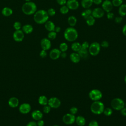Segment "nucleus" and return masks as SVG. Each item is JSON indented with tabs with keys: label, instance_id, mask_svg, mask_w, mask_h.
Returning <instances> with one entry per match:
<instances>
[{
	"label": "nucleus",
	"instance_id": "42",
	"mask_svg": "<svg viewBox=\"0 0 126 126\" xmlns=\"http://www.w3.org/2000/svg\"><path fill=\"white\" fill-rule=\"evenodd\" d=\"M88 126H99L98 122L94 120H92L89 124Z\"/></svg>",
	"mask_w": 126,
	"mask_h": 126
},
{
	"label": "nucleus",
	"instance_id": "28",
	"mask_svg": "<svg viewBox=\"0 0 126 126\" xmlns=\"http://www.w3.org/2000/svg\"><path fill=\"white\" fill-rule=\"evenodd\" d=\"M77 53L80 56L81 58L86 59L88 57V51L87 49H85L81 48V49Z\"/></svg>",
	"mask_w": 126,
	"mask_h": 126
},
{
	"label": "nucleus",
	"instance_id": "50",
	"mask_svg": "<svg viewBox=\"0 0 126 126\" xmlns=\"http://www.w3.org/2000/svg\"><path fill=\"white\" fill-rule=\"evenodd\" d=\"M121 114L123 116H126V107H124L123 109H122L121 110Z\"/></svg>",
	"mask_w": 126,
	"mask_h": 126
},
{
	"label": "nucleus",
	"instance_id": "55",
	"mask_svg": "<svg viewBox=\"0 0 126 126\" xmlns=\"http://www.w3.org/2000/svg\"><path fill=\"white\" fill-rule=\"evenodd\" d=\"M124 81H125V83H126V76H125V77Z\"/></svg>",
	"mask_w": 126,
	"mask_h": 126
},
{
	"label": "nucleus",
	"instance_id": "10",
	"mask_svg": "<svg viewBox=\"0 0 126 126\" xmlns=\"http://www.w3.org/2000/svg\"><path fill=\"white\" fill-rule=\"evenodd\" d=\"M31 110V106L29 103H23L19 107V112L23 114H27Z\"/></svg>",
	"mask_w": 126,
	"mask_h": 126
},
{
	"label": "nucleus",
	"instance_id": "44",
	"mask_svg": "<svg viewBox=\"0 0 126 126\" xmlns=\"http://www.w3.org/2000/svg\"><path fill=\"white\" fill-rule=\"evenodd\" d=\"M100 46L103 48H107L109 46V43L108 41L106 40H104L102 41L101 44H100Z\"/></svg>",
	"mask_w": 126,
	"mask_h": 126
},
{
	"label": "nucleus",
	"instance_id": "45",
	"mask_svg": "<svg viewBox=\"0 0 126 126\" xmlns=\"http://www.w3.org/2000/svg\"><path fill=\"white\" fill-rule=\"evenodd\" d=\"M123 21V18L121 16H119V17H116L115 19V22L117 24H119L121 23Z\"/></svg>",
	"mask_w": 126,
	"mask_h": 126
},
{
	"label": "nucleus",
	"instance_id": "23",
	"mask_svg": "<svg viewBox=\"0 0 126 126\" xmlns=\"http://www.w3.org/2000/svg\"><path fill=\"white\" fill-rule=\"evenodd\" d=\"M38 102L41 105L45 106L48 104V99L45 95H40L38 99Z\"/></svg>",
	"mask_w": 126,
	"mask_h": 126
},
{
	"label": "nucleus",
	"instance_id": "15",
	"mask_svg": "<svg viewBox=\"0 0 126 126\" xmlns=\"http://www.w3.org/2000/svg\"><path fill=\"white\" fill-rule=\"evenodd\" d=\"M40 45L42 50H44L46 51L50 49L51 47V41L50 39L47 38H44L41 39L40 42Z\"/></svg>",
	"mask_w": 126,
	"mask_h": 126
},
{
	"label": "nucleus",
	"instance_id": "25",
	"mask_svg": "<svg viewBox=\"0 0 126 126\" xmlns=\"http://www.w3.org/2000/svg\"><path fill=\"white\" fill-rule=\"evenodd\" d=\"M22 31L25 33L29 34L33 31V27L31 25L26 24L22 27Z\"/></svg>",
	"mask_w": 126,
	"mask_h": 126
},
{
	"label": "nucleus",
	"instance_id": "29",
	"mask_svg": "<svg viewBox=\"0 0 126 126\" xmlns=\"http://www.w3.org/2000/svg\"><path fill=\"white\" fill-rule=\"evenodd\" d=\"M86 22L87 24L89 26H92L95 23V18H94L92 15L88 16L86 19Z\"/></svg>",
	"mask_w": 126,
	"mask_h": 126
},
{
	"label": "nucleus",
	"instance_id": "13",
	"mask_svg": "<svg viewBox=\"0 0 126 126\" xmlns=\"http://www.w3.org/2000/svg\"><path fill=\"white\" fill-rule=\"evenodd\" d=\"M113 4L112 1L110 0H105L102 4L103 10L107 13L111 12L113 9Z\"/></svg>",
	"mask_w": 126,
	"mask_h": 126
},
{
	"label": "nucleus",
	"instance_id": "38",
	"mask_svg": "<svg viewBox=\"0 0 126 126\" xmlns=\"http://www.w3.org/2000/svg\"><path fill=\"white\" fill-rule=\"evenodd\" d=\"M47 12V13H48V15L50 16H54L55 15V13H56V11H55V9L52 8H49Z\"/></svg>",
	"mask_w": 126,
	"mask_h": 126
},
{
	"label": "nucleus",
	"instance_id": "58",
	"mask_svg": "<svg viewBox=\"0 0 126 126\" xmlns=\"http://www.w3.org/2000/svg\"><path fill=\"white\" fill-rule=\"evenodd\" d=\"M125 106H126V103H125Z\"/></svg>",
	"mask_w": 126,
	"mask_h": 126
},
{
	"label": "nucleus",
	"instance_id": "3",
	"mask_svg": "<svg viewBox=\"0 0 126 126\" xmlns=\"http://www.w3.org/2000/svg\"><path fill=\"white\" fill-rule=\"evenodd\" d=\"M36 9L37 7L35 3L30 1H27L22 7L23 12L26 15H32L34 14L36 11Z\"/></svg>",
	"mask_w": 126,
	"mask_h": 126
},
{
	"label": "nucleus",
	"instance_id": "20",
	"mask_svg": "<svg viewBox=\"0 0 126 126\" xmlns=\"http://www.w3.org/2000/svg\"><path fill=\"white\" fill-rule=\"evenodd\" d=\"M45 28L49 32L54 31L55 25L53 22L51 21H47L45 24Z\"/></svg>",
	"mask_w": 126,
	"mask_h": 126
},
{
	"label": "nucleus",
	"instance_id": "32",
	"mask_svg": "<svg viewBox=\"0 0 126 126\" xmlns=\"http://www.w3.org/2000/svg\"><path fill=\"white\" fill-rule=\"evenodd\" d=\"M59 48L62 52H64L68 49V45L66 43L62 42L60 44Z\"/></svg>",
	"mask_w": 126,
	"mask_h": 126
},
{
	"label": "nucleus",
	"instance_id": "2",
	"mask_svg": "<svg viewBox=\"0 0 126 126\" xmlns=\"http://www.w3.org/2000/svg\"><path fill=\"white\" fill-rule=\"evenodd\" d=\"M63 36L64 38L68 41L72 42L77 39L78 34L77 30L72 27H68L67 28L63 33Z\"/></svg>",
	"mask_w": 126,
	"mask_h": 126
},
{
	"label": "nucleus",
	"instance_id": "1",
	"mask_svg": "<svg viewBox=\"0 0 126 126\" xmlns=\"http://www.w3.org/2000/svg\"><path fill=\"white\" fill-rule=\"evenodd\" d=\"M49 19V15L47 12L45 10L40 9L36 11L33 16L34 21L39 24L45 23Z\"/></svg>",
	"mask_w": 126,
	"mask_h": 126
},
{
	"label": "nucleus",
	"instance_id": "35",
	"mask_svg": "<svg viewBox=\"0 0 126 126\" xmlns=\"http://www.w3.org/2000/svg\"><path fill=\"white\" fill-rule=\"evenodd\" d=\"M57 32L55 31L50 32L48 34V38L49 39L54 40L56 38Z\"/></svg>",
	"mask_w": 126,
	"mask_h": 126
},
{
	"label": "nucleus",
	"instance_id": "8",
	"mask_svg": "<svg viewBox=\"0 0 126 126\" xmlns=\"http://www.w3.org/2000/svg\"><path fill=\"white\" fill-rule=\"evenodd\" d=\"M76 117L71 113H67L63 115V122L67 125H72L75 122Z\"/></svg>",
	"mask_w": 126,
	"mask_h": 126
},
{
	"label": "nucleus",
	"instance_id": "11",
	"mask_svg": "<svg viewBox=\"0 0 126 126\" xmlns=\"http://www.w3.org/2000/svg\"><path fill=\"white\" fill-rule=\"evenodd\" d=\"M14 40L17 42L22 41L24 38V34L23 31L21 30H16L13 34Z\"/></svg>",
	"mask_w": 126,
	"mask_h": 126
},
{
	"label": "nucleus",
	"instance_id": "36",
	"mask_svg": "<svg viewBox=\"0 0 126 126\" xmlns=\"http://www.w3.org/2000/svg\"><path fill=\"white\" fill-rule=\"evenodd\" d=\"M123 0H112V3L113 6L118 7L123 4Z\"/></svg>",
	"mask_w": 126,
	"mask_h": 126
},
{
	"label": "nucleus",
	"instance_id": "41",
	"mask_svg": "<svg viewBox=\"0 0 126 126\" xmlns=\"http://www.w3.org/2000/svg\"><path fill=\"white\" fill-rule=\"evenodd\" d=\"M89 46H90V45H89L88 42L84 41L81 44V48L85 49H88L89 48Z\"/></svg>",
	"mask_w": 126,
	"mask_h": 126
},
{
	"label": "nucleus",
	"instance_id": "46",
	"mask_svg": "<svg viewBox=\"0 0 126 126\" xmlns=\"http://www.w3.org/2000/svg\"><path fill=\"white\" fill-rule=\"evenodd\" d=\"M66 0H57V3L61 5H64L66 4Z\"/></svg>",
	"mask_w": 126,
	"mask_h": 126
},
{
	"label": "nucleus",
	"instance_id": "49",
	"mask_svg": "<svg viewBox=\"0 0 126 126\" xmlns=\"http://www.w3.org/2000/svg\"><path fill=\"white\" fill-rule=\"evenodd\" d=\"M37 126H44V121L42 120V119L39 120L37 121V122L36 123Z\"/></svg>",
	"mask_w": 126,
	"mask_h": 126
},
{
	"label": "nucleus",
	"instance_id": "31",
	"mask_svg": "<svg viewBox=\"0 0 126 126\" xmlns=\"http://www.w3.org/2000/svg\"><path fill=\"white\" fill-rule=\"evenodd\" d=\"M92 10L90 8H87L81 13L82 16L85 19L88 16L92 15Z\"/></svg>",
	"mask_w": 126,
	"mask_h": 126
},
{
	"label": "nucleus",
	"instance_id": "57",
	"mask_svg": "<svg viewBox=\"0 0 126 126\" xmlns=\"http://www.w3.org/2000/svg\"><path fill=\"white\" fill-rule=\"evenodd\" d=\"M53 126H58V125H54Z\"/></svg>",
	"mask_w": 126,
	"mask_h": 126
},
{
	"label": "nucleus",
	"instance_id": "30",
	"mask_svg": "<svg viewBox=\"0 0 126 126\" xmlns=\"http://www.w3.org/2000/svg\"><path fill=\"white\" fill-rule=\"evenodd\" d=\"M1 13L2 15L5 16H9L12 14L13 11L11 8L7 7H5L2 9Z\"/></svg>",
	"mask_w": 126,
	"mask_h": 126
},
{
	"label": "nucleus",
	"instance_id": "14",
	"mask_svg": "<svg viewBox=\"0 0 126 126\" xmlns=\"http://www.w3.org/2000/svg\"><path fill=\"white\" fill-rule=\"evenodd\" d=\"M66 4L70 10H76L79 6V3L77 0H67Z\"/></svg>",
	"mask_w": 126,
	"mask_h": 126
},
{
	"label": "nucleus",
	"instance_id": "53",
	"mask_svg": "<svg viewBox=\"0 0 126 126\" xmlns=\"http://www.w3.org/2000/svg\"><path fill=\"white\" fill-rule=\"evenodd\" d=\"M61 56L63 58H65L66 57V56H67V54L65 53V52H61Z\"/></svg>",
	"mask_w": 126,
	"mask_h": 126
},
{
	"label": "nucleus",
	"instance_id": "18",
	"mask_svg": "<svg viewBox=\"0 0 126 126\" xmlns=\"http://www.w3.org/2000/svg\"><path fill=\"white\" fill-rule=\"evenodd\" d=\"M8 104L10 107L16 108L19 105V99L16 97H11L9 99Z\"/></svg>",
	"mask_w": 126,
	"mask_h": 126
},
{
	"label": "nucleus",
	"instance_id": "43",
	"mask_svg": "<svg viewBox=\"0 0 126 126\" xmlns=\"http://www.w3.org/2000/svg\"><path fill=\"white\" fill-rule=\"evenodd\" d=\"M47 55V53L46 52V50H42L40 53H39V56H40V57H41L42 58H45Z\"/></svg>",
	"mask_w": 126,
	"mask_h": 126
},
{
	"label": "nucleus",
	"instance_id": "39",
	"mask_svg": "<svg viewBox=\"0 0 126 126\" xmlns=\"http://www.w3.org/2000/svg\"><path fill=\"white\" fill-rule=\"evenodd\" d=\"M13 27H14V28L16 30H20L21 28V24L19 22H15L14 23V25H13Z\"/></svg>",
	"mask_w": 126,
	"mask_h": 126
},
{
	"label": "nucleus",
	"instance_id": "9",
	"mask_svg": "<svg viewBox=\"0 0 126 126\" xmlns=\"http://www.w3.org/2000/svg\"><path fill=\"white\" fill-rule=\"evenodd\" d=\"M48 105L51 108H58L61 105V100L56 97H52L48 99Z\"/></svg>",
	"mask_w": 126,
	"mask_h": 126
},
{
	"label": "nucleus",
	"instance_id": "16",
	"mask_svg": "<svg viewBox=\"0 0 126 126\" xmlns=\"http://www.w3.org/2000/svg\"><path fill=\"white\" fill-rule=\"evenodd\" d=\"M61 51L60 50V49H58L57 48H54L51 50L49 53V56L50 58L53 60H55L59 58V57L61 56Z\"/></svg>",
	"mask_w": 126,
	"mask_h": 126
},
{
	"label": "nucleus",
	"instance_id": "33",
	"mask_svg": "<svg viewBox=\"0 0 126 126\" xmlns=\"http://www.w3.org/2000/svg\"><path fill=\"white\" fill-rule=\"evenodd\" d=\"M103 113L106 116H111L113 113V110L111 108L107 107L106 108H104Z\"/></svg>",
	"mask_w": 126,
	"mask_h": 126
},
{
	"label": "nucleus",
	"instance_id": "27",
	"mask_svg": "<svg viewBox=\"0 0 126 126\" xmlns=\"http://www.w3.org/2000/svg\"><path fill=\"white\" fill-rule=\"evenodd\" d=\"M71 48L74 52H78L81 49V44L78 42H75L72 43Z\"/></svg>",
	"mask_w": 126,
	"mask_h": 126
},
{
	"label": "nucleus",
	"instance_id": "52",
	"mask_svg": "<svg viewBox=\"0 0 126 126\" xmlns=\"http://www.w3.org/2000/svg\"><path fill=\"white\" fill-rule=\"evenodd\" d=\"M122 32L123 34L126 36V24L123 26V28L122 29Z\"/></svg>",
	"mask_w": 126,
	"mask_h": 126
},
{
	"label": "nucleus",
	"instance_id": "24",
	"mask_svg": "<svg viewBox=\"0 0 126 126\" xmlns=\"http://www.w3.org/2000/svg\"><path fill=\"white\" fill-rule=\"evenodd\" d=\"M118 13L122 17L126 15V4H122L119 6Z\"/></svg>",
	"mask_w": 126,
	"mask_h": 126
},
{
	"label": "nucleus",
	"instance_id": "56",
	"mask_svg": "<svg viewBox=\"0 0 126 126\" xmlns=\"http://www.w3.org/2000/svg\"><path fill=\"white\" fill-rule=\"evenodd\" d=\"M26 1H30V0H25Z\"/></svg>",
	"mask_w": 126,
	"mask_h": 126
},
{
	"label": "nucleus",
	"instance_id": "37",
	"mask_svg": "<svg viewBox=\"0 0 126 126\" xmlns=\"http://www.w3.org/2000/svg\"><path fill=\"white\" fill-rule=\"evenodd\" d=\"M51 109V108L50 107V106L49 105H48V104H47V105H45V106H43V112L44 113L48 114V113H49L50 112Z\"/></svg>",
	"mask_w": 126,
	"mask_h": 126
},
{
	"label": "nucleus",
	"instance_id": "34",
	"mask_svg": "<svg viewBox=\"0 0 126 126\" xmlns=\"http://www.w3.org/2000/svg\"><path fill=\"white\" fill-rule=\"evenodd\" d=\"M60 11L63 14H66L68 12L69 9L66 5H62V6L60 9Z\"/></svg>",
	"mask_w": 126,
	"mask_h": 126
},
{
	"label": "nucleus",
	"instance_id": "5",
	"mask_svg": "<svg viewBox=\"0 0 126 126\" xmlns=\"http://www.w3.org/2000/svg\"><path fill=\"white\" fill-rule=\"evenodd\" d=\"M111 106L113 109L119 111L125 107V103L121 98H115L111 100Z\"/></svg>",
	"mask_w": 126,
	"mask_h": 126
},
{
	"label": "nucleus",
	"instance_id": "19",
	"mask_svg": "<svg viewBox=\"0 0 126 126\" xmlns=\"http://www.w3.org/2000/svg\"><path fill=\"white\" fill-rule=\"evenodd\" d=\"M69 57L72 63H79L81 60L80 56H79L78 53H76V52L72 53L71 54H70Z\"/></svg>",
	"mask_w": 126,
	"mask_h": 126
},
{
	"label": "nucleus",
	"instance_id": "48",
	"mask_svg": "<svg viewBox=\"0 0 126 126\" xmlns=\"http://www.w3.org/2000/svg\"><path fill=\"white\" fill-rule=\"evenodd\" d=\"M26 126H37V124L35 121H30L27 124Z\"/></svg>",
	"mask_w": 126,
	"mask_h": 126
},
{
	"label": "nucleus",
	"instance_id": "40",
	"mask_svg": "<svg viewBox=\"0 0 126 126\" xmlns=\"http://www.w3.org/2000/svg\"><path fill=\"white\" fill-rule=\"evenodd\" d=\"M69 111L70 112V113L75 115V114H76L78 112V109H77V107L73 106V107H72L70 108V109L69 110Z\"/></svg>",
	"mask_w": 126,
	"mask_h": 126
},
{
	"label": "nucleus",
	"instance_id": "51",
	"mask_svg": "<svg viewBox=\"0 0 126 126\" xmlns=\"http://www.w3.org/2000/svg\"><path fill=\"white\" fill-rule=\"evenodd\" d=\"M93 3L96 5H99L100 3H101L102 0H93Z\"/></svg>",
	"mask_w": 126,
	"mask_h": 126
},
{
	"label": "nucleus",
	"instance_id": "47",
	"mask_svg": "<svg viewBox=\"0 0 126 126\" xmlns=\"http://www.w3.org/2000/svg\"><path fill=\"white\" fill-rule=\"evenodd\" d=\"M114 13L112 12H108L107 14V18L109 20L113 19L114 18Z\"/></svg>",
	"mask_w": 126,
	"mask_h": 126
},
{
	"label": "nucleus",
	"instance_id": "54",
	"mask_svg": "<svg viewBox=\"0 0 126 126\" xmlns=\"http://www.w3.org/2000/svg\"><path fill=\"white\" fill-rule=\"evenodd\" d=\"M61 28L60 27H55V32H59L61 31Z\"/></svg>",
	"mask_w": 126,
	"mask_h": 126
},
{
	"label": "nucleus",
	"instance_id": "17",
	"mask_svg": "<svg viewBox=\"0 0 126 126\" xmlns=\"http://www.w3.org/2000/svg\"><path fill=\"white\" fill-rule=\"evenodd\" d=\"M31 116L33 120L38 121L43 118V113L39 110H35L32 112Z\"/></svg>",
	"mask_w": 126,
	"mask_h": 126
},
{
	"label": "nucleus",
	"instance_id": "21",
	"mask_svg": "<svg viewBox=\"0 0 126 126\" xmlns=\"http://www.w3.org/2000/svg\"><path fill=\"white\" fill-rule=\"evenodd\" d=\"M75 122L79 126H84L86 124V119L82 116H78L76 117Z\"/></svg>",
	"mask_w": 126,
	"mask_h": 126
},
{
	"label": "nucleus",
	"instance_id": "26",
	"mask_svg": "<svg viewBox=\"0 0 126 126\" xmlns=\"http://www.w3.org/2000/svg\"><path fill=\"white\" fill-rule=\"evenodd\" d=\"M68 23L69 24V25H70V27H73L74 26H75L76 24L77 23V18L73 15L70 16L68 18Z\"/></svg>",
	"mask_w": 126,
	"mask_h": 126
},
{
	"label": "nucleus",
	"instance_id": "12",
	"mask_svg": "<svg viewBox=\"0 0 126 126\" xmlns=\"http://www.w3.org/2000/svg\"><path fill=\"white\" fill-rule=\"evenodd\" d=\"M104 15V11L102 8L96 7L93 9L92 12V15L95 18H100Z\"/></svg>",
	"mask_w": 126,
	"mask_h": 126
},
{
	"label": "nucleus",
	"instance_id": "6",
	"mask_svg": "<svg viewBox=\"0 0 126 126\" xmlns=\"http://www.w3.org/2000/svg\"><path fill=\"white\" fill-rule=\"evenodd\" d=\"M100 50V45L97 42L92 43L89 47V52L92 56H95L97 55Z\"/></svg>",
	"mask_w": 126,
	"mask_h": 126
},
{
	"label": "nucleus",
	"instance_id": "4",
	"mask_svg": "<svg viewBox=\"0 0 126 126\" xmlns=\"http://www.w3.org/2000/svg\"><path fill=\"white\" fill-rule=\"evenodd\" d=\"M91 112L96 115L103 113L104 109V105L103 102L99 100L94 101L90 107Z\"/></svg>",
	"mask_w": 126,
	"mask_h": 126
},
{
	"label": "nucleus",
	"instance_id": "22",
	"mask_svg": "<svg viewBox=\"0 0 126 126\" xmlns=\"http://www.w3.org/2000/svg\"><path fill=\"white\" fill-rule=\"evenodd\" d=\"M93 0H82L81 4L82 6L85 8H89L93 4Z\"/></svg>",
	"mask_w": 126,
	"mask_h": 126
},
{
	"label": "nucleus",
	"instance_id": "7",
	"mask_svg": "<svg viewBox=\"0 0 126 126\" xmlns=\"http://www.w3.org/2000/svg\"><path fill=\"white\" fill-rule=\"evenodd\" d=\"M89 97L93 101L99 100L102 97L101 92L98 89H93L89 93Z\"/></svg>",
	"mask_w": 126,
	"mask_h": 126
}]
</instances>
